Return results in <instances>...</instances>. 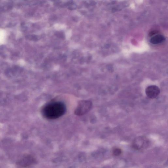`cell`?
<instances>
[{
    "instance_id": "obj_2",
    "label": "cell",
    "mask_w": 168,
    "mask_h": 168,
    "mask_svg": "<svg viewBox=\"0 0 168 168\" xmlns=\"http://www.w3.org/2000/svg\"><path fill=\"white\" fill-rule=\"evenodd\" d=\"M92 105V103L90 101H81L78 104L75 111V114L79 116L85 115L90 111Z\"/></svg>"
},
{
    "instance_id": "obj_4",
    "label": "cell",
    "mask_w": 168,
    "mask_h": 168,
    "mask_svg": "<svg viewBox=\"0 0 168 168\" xmlns=\"http://www.w3.org/2000/svg\"><path fill=\"white\" fill-rule=\"evenodd\" d=\"M35 162L36 160L33 156L28 155L22 158L19 160L18 164L20 166L26 167L32 165Z\"/></svg>"
},
{
    "instance_id": "obj_3",
    "label": "cell",
    "mask_w": 168,
    "mask_h": 168,
    "mask_svg": "<svg viewBox=\"0 0 168 168\" xmlns=\"http://www.w3.org/2000/svg\"><path fill=\"white\" fill-rule=\"evenodd\" d=\"M160 93V88L157 86L151 85L146 89L145 93L148 98L151 99L156 98Z\"/></svg>"
},
{
    "instance_id": "obj_5",
    "label": "cell",
    "mask_w": 168,
    "mask_h": 168,
    "mask_svg": "<svg viewBox=\"0 0 168 168\" xmlns=\"http://www.w3.org/2000/svg\"><path fill=\"white\" fill-rule=\"evenodd\" d=\"M148 142V140L145 137L143 136L138 137L133 142V147L136 150H139L146 146Z\"/></svg>"
},
{
    "instance_id": "obj_1",
    "label": "cell",
    "mask_w": 168,
    "mask_h": 168,
    "mask_svg": "<svg viewBox=\"0 0 168 168\" xmlns=\"http://www.w3.org/2000/svg\"><path fill=\"white\" fill-rule=\"evenodd\" d=\"M66 107L64 104L61 102H52L44 107L42 113L44 117L49 119H56L65 114Z\"/></svg>"
},
{
    "instance_id": "obj_7",
    "label": "cell",
    "mask_w": 168,
    "mask_h": 168,
    "mask_svg": "<svg viewBox=\"0 0 168 168\" xmlns=\"http://www.w3.org/2000/svg\"><path fill=\"white\" fill-rule=\"evenodd\" d=\"M122 152L121 150L120 149L116 148V149H115L113 150V154L115 156H119L122 154Z\"/></svg>"
},
{
    "instance_id": "obj_6",
    "label": "cell",
    "mask_w": 168,
    "mask_h": 168,
    "mask_svg": "<svg viewBox=\"0 0 168 168\" xmlns=\"http://www.w3.org/2000/svg\"><path fill=\"white\" fill-rule=\"evenodd\" d=\"M165 40L164 37L160 34H157L151 39L150 43L153 44H156L161 43Z\"/></svg>"
}]
</instances>
